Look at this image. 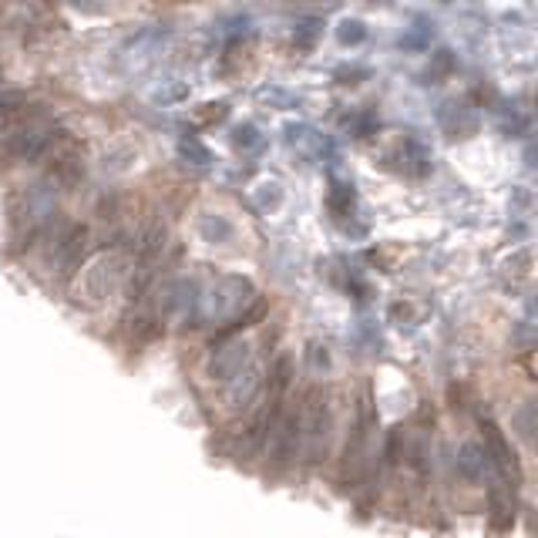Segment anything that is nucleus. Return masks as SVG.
I'll return each instance as SVG.
<instances>
[{"instance_id":"0eeeda50","label":"nucleus","mask_w":538,"mask_h":538,"mask_svg":"<svg viewBox=\"0 0 538 538\" xmlns=\"http://www.w3.org/2000/svg\"><path fill=\"white\" fill-rule=\"evenodd\" d=\"M203 236L209 242H226L232 236V226H229L222 215H205L203 219Z\"/></svg>"},{"instance_id":"6e6552de","label":"nucleus","mask_w":538,"mask_h":538,"mask_svg":"<svg viewBox=\"0 0 538 538\" xmlns=\"http://www.w3.org/2000/svg\"><path fill=\"white\" fill-rule=\"evenodd\" d=\"M179 152L185 158H192V162H195V165H209V162H212V156H209V148H205L203 142H199V138H182V145H179Z\"/></svg>"},{"instance_id":"f257e3e1","label":"nucleus","mask_w":538,"mask_h":538,"mask_svg":"<svg viewBox=\"0 0 538 538\" xmlns=\"http://www.w3.org/2000/svg\"><path fill=\"white\" fill-rule=\"evenodd\" d=\"M326 441H330V404L320 387L307 394V404L299 407V444L307 448L310 461L326 458Z\"/></svg>"},{"instance_id":"9d476101","label":"nucleus","mask_w":538,"mask_h":538,"mask_svg":"<svg viewBox=\"0 0 538 538\" xmlns=\"http://www.w3.org/2000/svg\"><path fill=\"white\" fill-rule=\"evenodd\" d=\"M236 145H240V148H260L263 138H260V132H256L252 125H242L240 132H236Z\"/></svg>"},{"instance_id":"39448f33","label":"nucleus","mask_w":538,"mask_h":538,"mask_svg":"<svg viewBox=\"0 0 538 538\" xmlns=\"http://www.w3.org/2000/svg\"><path fill=\"white\" fill-rule=\"evenodd\" d=\"M485 465H488V458H485V451L475 448V444H467L465 451H461V458H458V467H461L465 478H481Z\"/></svg>"},{"instance_id":"423d86ee","label":"nucleus","mask_w":538,"mask_h":538,"mask_svg":"<svg viewBox=\"0 0 538 538\" xmlns=\"http://www.w3.org/2000/svg\"><path fill=\"white\" fill-rule=\"evenodd\" d=\"M512 518H514L512 505H505V498L495 491V495H491V528H495V532H508V528H512Z\"/></svg>"},{"instance_id":"20e7f679","label":"nucleus","mask_w":538,"mask_h":538,"mask_svg":"<svg viewBox=\"0 0 538 538\" xmlns=\"http://www.w3.org/2000/svg\"><path fill=\"white\" fill-rule=\"evenodd\" d=\"M326 205H330L334 219H347V215H354V205H357L354 185H340V182H334V185H330V199H326Z\"/></svg>"},{"instance_id":"f03ea898","label":"nucleus","mask_w":538,"mask_h":538,"mask_svg":"<svg viewBox=\"0 0 538 538\" xmlns=\"http://www.w3.org/2000/svg\"><path fill=\"white\" fill-rule=\"evenodd\" d=\"M481 430H485V448H481L485 458L498 467V475H502L505 481H512V488H518V481H522V465H518L514 448L508 444L502 428H498L495 420H481Z\"/></svg>"},{"instance_id":"7ed1b4c3","label":"nucleus","mask_w":538,"mask_h":538,"mask_svg":"<svg viewBox=\"0 0 538 538\" xmlns=\"http://www.w3.org/2000/svg\"><path fill=\"white\" fill-rule=\"evenodd\" d=\"M242 363H246V344H232V347L219 350V357L212 360V377L232 381L242 373Z\"/></svg>"},{"instance_id":"1a4fd4ad","label":"nucleus","mask_w":538,"mask_h":538,"mask_svg":"<svg viewBox=\"0 0 538 538\" xmlns=\"http://www.w3.org/2000/svg\"><path fill=\"white\" fill-rule=\"evenodd\" d=\"M363 37H367L363 21H344V24H340V41H344V44H360Z\"/></svg>"},{"instance_id":"9b49d317","label":"nucleus","mask_w":538,"mask_h":538,"mask_svg":"<svg viewBox=\"0 0 538 538\" xmlns=\"http://www.w3.org/2000/svg\"><path fill=\"white\" fill-rule=\"evenodd\" d=\"M229 115V105L219 101V105H205V111H199V121H222Z\"/></svg>"}]
</instances>
